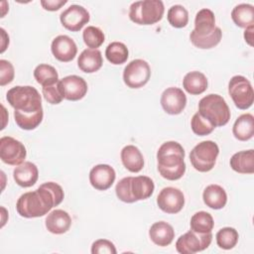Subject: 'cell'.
Wrapping results in <instances>:
<instances>
[{
  "label": "cell",
  "mask_w": 254,
  "mask_h": 254,
  "mask_svg": "<svg viewBox=\"0 0 254 254\" xmlns=\"http://www.w3.org/2000/svg\"><path fill=\"white\" fill-rule=\"evenodd\" d=\"M64 197V190L59 184L47 182L36 190L23 193L17 200L16 210L22 217H41L58 206Z\"/></svg>",
  "instance_id": "1"
},
{
  "label": "cell",
  "mask_w": 254,
  "mask_h": 254,
  "mask_svg": "<svg viewBox=\"0 0 254 254\" xmlns=\"http://www.w3.org/2000/svg\"><path fill=\"white\" fill-rule=\"evenodd\" d=\"M185 150L176 141L163 143L157 152L158 171L168 181L180 180L186 172Z\"/></svg>",
  "instance_id": "2"
},
{
  "label": "cell",
  "mask_w": 254,
  "mask_h": 254,
  "mask_svg": "<svg viewBox=\"0 0 254 254\" xmlns=\"http://www.w3.org/2000/svg\"><path fill=\"white\" fill-rule=\"evenodd\" d=\"M198 113L214 127L224 126L230 119V109L225 99L215 93L207 94L199 100Z\"/></svg>",
  "instance_id": "3"
},
{
  "label": "cell",
  "mask_w": 254,
  "mask_h": 254,
  "mask_svg": "<svg viewBox=\"0 0 254 254\" xmlns=\"http://www.w3.org/2000/svg\"><path fill=\"white\" fill-rule=\"evenodd\" d=\"M8 103L21 112H36L43 109L42 97L39 91L30 85H17L7 91Z\"/></svg>",
  "instance_id": "4"
},
{
  "label": "cell",
  "mask_w": 254,
  "mask_h": 254,
  "mask_svg": "<svg viewBox=\"0 0 254 254\" xmlns=\"http://www.w3.org/2000/svg\"><path fill=\"white\" fill-rule=\"evenodd\" d=\"M165 12L161 0H143L131 4L129 18L138 25H154L162 20Z\"/></svg>",
  "instance_id": "5"
},
{
  "label": "cell",
  "mask_w": 254,
  "mask_h": 254,
  "mask_svg": "<svg viewBox=\"0 0 254 254\" xmlns=\"http://www.w3.org/2000/svg\"><path fill=\"white\" fill-rule=\"evenodd\" d=\"M218 154L219 148L215 142L210 140L202 141L190 151V161L196 171L205 173L213 169Z\"/></svg>",
  "instance_id": "6"
},
{
  "label": "cell",
  "mask_w": 254,
  "mask_h": 254,
  "mask_svg": "<svg viewBox=\"0 0 254 254\" xmlns=\"http://www.w3.org/2000/svg\"><path fill=\"white\" fill-rule=\"evenodd\" d=\"M228 93L238 109H248L254 101V91L251 82L242 75H234L228 83Z\"/></svg>",
  "instance_id": "7"
},
{
  "label": "cell",
  "mask_w": 254,
  "mask_h": 254,
  "mask_svg": "<svg viewBox=\"0 0 254 254\" xmlns=\"http://www.w3.org/2000/svg\"><path fill=\"white\" fill-rule=\"evenodd\" d=\"M212 240V233H198L190 230L181 235L176 242V249L181 254H194L206 249Z\"/></svg>",
  "instance_id": "8"
},
{
  "label": "cell",
  "mask_w": 254,
  "mask_h": 254,
  "mask_svg": "<svg viewBox=\"0 0 254 254\" xmlns=\"http://www.w3.org/2000/svg\"><path fill=\"white\" fill-rule=\"evenodd\" d=\"M151 77L149 64L141 59L131 61L123 70V81L130 88L144 86Z\"/></svg>",
  "instance_id": "9"
},
{
  "label": "cell",
  "mask_w": 254,
  "mask_h": 254,
  "mask_svg": "<svg viewBox=\"0 0 254 254\" xmlns=\"http://www.w3.org/2000/svg\"><path fill=\"white\" fill-rule=\"evenodd\" d=\"M26 156V148L19 140L10 136H3L0 139V158L3 163L19 166L24 163Z\"/></svg>",
  "instance_id": "10"
},
{
  "label": "cell",
  "mask_w": 254,
  "mask_h": 254,
  "mask_svg": "<svg viewBox=\"0 0 254 254\" xmlns=\"http://www.w3.org/2000/svg\"><path fill=\"white\" fill-rule=\"evenodd\" d=\"M157 204L166 213L175 214L180 212L185 205V195L177 188H164L157 196Z\"/></svg>",
  "instance_id": "11"
},
{
  "label": "cell",
  "mask_w": 254,
  "mask_h": 254,
  "mask_svg": "<svg viewBox=\"0 0 254 254\" xmlns=\"http://www.w3.org/2000/svg\"><path fill=\"white\" fill-rule=\"evenodd\" d=\"M63 97L66 100L76 101L82 99L87 92L86 81L78 75H67L58 82Z\"/></svg>",
  "instance_id": "12"
},
{
  "label": "cell",
  "mask_w": 254,
  "mask_h": 254,
  "mask_svg": "<svg viewBox=\"0 0 254 254\" xmlns=\"http://www.w3.org/2000/svg\"><path fill=\"white\" fill-rule=\"evenodd\" d=\"M90 16L88 11L80 5H70L60 15L62 25L68 31L78 32L89 22Z\"/></svg>",
  "instance_id": "13"
},
{
  "label": "cell",
  "mask_w": 254,
  "mask_h": 254,
  "mask_svg": "<svg viewBox=\"0 0 254 254\" xmlns=\"http://www.w3.org/2000/svg\"><path fill=\"white\" fill-rule=\"evenodd\" d=\"M161 105L164 111L170 115H178L187 105V96L179 87H168L161 95Z\"/></svg>",
  "instance_id": "14"
},
{
  "label": "cell",
  "mask_w": 254,
  "mask_h": 254,
  "mask_svg": "<svg viewBox=\"0 0 254 254\" xmlns=\"http://www.w3.org/2000/svg\"><path fill=\"white\" fill-rule=\"evenodd\" d=\"M51 51L58 61L68 63L75 58L77 47L70 37L66 35H60L53 40Z\"/></svg>",
  "instance_id": "15"
},
{
  "label": "cell",
  "mask_w": 254,
  "mask_h": 254,
  "mask_svg": "<svg viewBox=\"0 0 254 254\" xmlns=\"http://www.w3.org/2000/svg\"><path fill=\"white\" fill-rule=\"evenodd\" d=\"M115 179L114 169L106 164L96 165L89 172L90 185L98 190H106L111 188Z\"/></svg>",
  "instance_id": "16"
},
{
  "label": "cell",
  "mask_w": 254,
  "mask_h": 254,
  "mask_svg": "<svg viewBox=\"0 0 254 254\" xmlns=\"http://www.w3.org/2000/svg\"><path fill=\"white\" fill-rule=\"evenodd\" d=\"M13 178L18 186L22 188H30L37 183L39 171L34 163L24 162L14 169Z\"/></svg>",
  "instance_id": "17"
},
{
  "label": "cell",
  "mask_w": 254,
  "mask_h": 254,
  "mask_svg": "<svg viewBox=\"0 0 254 254\" xmlns=\"http://www.w3.org/2000/svg\"><path fill=\"white\" fill-rule=\"evenodd\" d=\"M45 224L48 231L51 233L64 234L69 229L71 225V218L66 211L63 209H55L48 214Z\"/></svg>",
  "instance_id": "18"
},
{
  "label": "cell",
  "mask_w": 254,
  "mask_h": 254,
  "mask_svg": "<svg viewBox=\"0 0 254 254\" xmlns=\"http://www.w3.org/2000/svg\"><path fill=\"white\" fill-rule=\"evenodd\" d=\"M150 239L158 246L165 247L170 245L175 238V230L166 221H158L151 225L149 229Z\"/></svg>",
  "instance_id": "19"
},
{
  "label": "cell",
  "mask_w": 254,
  "mask_h": 254,
  "mask_svg": "<svg viewBox=\"0 0 254 254\" xmlns=\"http://www.w3.org/2000/svg\"><path fill=\"white\" fill-rule=\"evenodd\" d=\"M102 64V55L98 50L85 49L81 52L77 59V65L79 69L85 73H92L99 70Z\"/></svg>",
  "instance_id": "20"
},
{
  "label": "cell",
  "mask_w": 254,
  "mask_h": 254,
  "mask_svg": "<svg viewBox=\"0 0 254 254\" xmlns=\"http://www.w3.org/2000/svg\"><path fill=\"white\" fill-rule=\"evenodd\" d=\"M123 166L131 173H138L144 167V157L134 145L125 146L120 153Z\"/></svg>",
  "instance_id": "21"
},
{
  "label": "cell",
  "mask_w": 254,
  "mask_h": 254,
  "mask_svg": "<svg viewBox=\"0 0 254 254\" xmlns=\"http://www.w3.org/2000/svg\"><path fill=\"white\" fill-rule=\"evenodd\" d=\"M202 199L206 206L212 209H221L227 202V194L222 187L212 184L204 189Z\"/></svg>",
  "instance_id": "22"
},
{
  "label": "cell",
  "mask_w": 254,
  "mask_h": 254,
  "mask_svg": "<svg viewBox=\"0 0 254 254\" xmlns=\"http://www.w3.org/2000/svg\"><path fill=\"white\" fill-rule=\"evenodd\" d=\"M155 190L154 182L147 176L132 177L131 192L136 201L149 198Z\"/></svg>",
  "instance_id": "23"
},
{
  "label": "cell",
  "mask_w": 254,
  "mask_h": 254,
  "mask_svg": "<svg viewBox=\"0 0 254 254\" xmlns=\"http://www.w3.org/2000/svg\"><path fill=\"white\" fill-rule=\"evenodd\" d=\"M230 167L239 174L254 173V151L252 149L235 153L230 158Z\"/></svg>",
  "instance_id": "24"
},
{
  "label": "cell",
  "mask_w": 254,
  "mask_h": 254,
  "mask_svg": "<svg viewBox=\"0 0 254 254\" xmlns=\"http://www.w3.org/2000/svg\"><path fill=\"white\" fill-rule=\"evenodd\" d=\"M215 26V17L211 10L203 8L199 10L194 19V33L200 37H205L211 34Z\"/></svg>",
  "instance_id": "25"
},
{
  "label": "cell",
  "mask_w": 254,
  "mask_h": 254,
  "mask_svg": "<svg viewBox=\"0 0 254 254\" xmlns=\"http://www.w3.org/2000/svg\"><path fill=\"white\" fill-rule=\"evenodd\" d=\"M183 87L190 94H201L207 89V78L200 71H190L184 76Z\"/></svg>",
  "instance_id": "26"
},
{
  "label": "cell",
  "mask_w": 254,
  "mask_h": 254,
  "mask_svg": "<svg viewBox=\"0 0 254 254\" xmlns=\"http://www.w3.org/2000/svg\"><path fill=\"white\" fill-rule=\"evenodd\" d=\"M234 137L239 141H247L254 135V117L250 113L240 115L232 127Z\"/></svg>",
  "instance_id": "27"
},
{
  "label": "cell",
  "mask_w": 254,
  "mask_h": 254,
  "mask_svg": "<svg viewBox=\"0 0 254 254\" xmlns=\"http://www.w3.org/2000/svg\"><path fill=\"white\" fill-rule=\"evenodd\" d=\"M231 19L240 28H247L254 25V7L251 4L242 3L236 5L231 11Z\"/></svg>",
  "instance_id": "28"
},
{
  "label": "cell",
  "mask_w": 254,
  "mask_h": 254,
  "mask_svg": "<svg viewBox=\"0 0 254 254\" xmlns=\"http://www.w3.org/2000/svg\"><path fill=\"white\" fill-rule=\"evenodd\" d=\"M44 116L43 109L36 112H21L14 110V119L16 124L24 130H34L42 122Z\"/></svg>",
  "instance_id": "29"
},
{
  "label": "cell",
  "mask_w": 254,
  "mask_h": 254,
  "mask_svg": "<svg viewBox=\"0 0 254 254\" xmlns=\"http://www.w3.org/2000/svg\"><path fill=\"white\" fill-rule=\"evenodd\" d=\"M34 77L39 84L44 86H50L59 82V73L57 69L47 64H41L34 69Z\"/></svg>",
  "instance_id": "30"
},
{
  "label": "cell",
  "mask_w": 254,
  "mask_h": 254,
  "mask_svg": "<svg viewBox=\"0 0 254 254\" xmlns=\"http://www.w3.org/2000/svg\"><path fill=\"white\" fill-rule=\"evenodd\" d=\"M221 37H222L221 29L216 27L211 34H209L208 36H205V37H200V36L196 35L194 33V31L192 30L190 35V40L194 47H196L198 49H202V50H207V49H211V48H214L215 46H217L221 40Z\"/></svg>",
  "instance_id": "31"
},
{
  "label": "cell",
  "mask_w": 254,
  "mask_h": 254,
  "mask_svg": "<svg viewBox=\"0 0 254 254\" xmlns=\"http://www.w3.org/2000/svg\"><path fill=\"white\" fill-rule=\"evenodd\" d=\"M105 57L112 64H122L127 62L129 52L125 44L121 42H112L105 50Z\"/></svg>",
  "instance_id": "32"
},
{
  "label": "cell",
  "mask_w": 254,
  "mask_h": 254,
  "mask_svg": "<svg viewBox=\"0 0 254 254\" xmlns=\"http://www.w3.org/2000/svg\"><path fill=\"white\" fill-rule=\"evenodd\" d=\"M190 229L198 233L211 232L214 226V221L210 213L206 211H197L190 218Z\"/></svg>",
  "instance_id": "33"
},
{
  "label": "cell",
  "mask_w": 254,
  "mask_h": 254,
  "mask_svg": "<svg viewBox=\"0 0 254 254\" xmlns=\"http://www.w3.org/2000/svg\"><path fill=\"white\" fill-rule=\"evenodd\" d=\"M215 238L216 243L220 248L224 250H230L237 244L239 235L235 228L223 227L218 230Z\"/></svg>",
  "instance_id": "34"
},
{
  "label": "cell",
  "mask_w": 254,
  "mask_h": 254,
  "mask_svg": "<svg viewBox=\"0 0 254 254\" xmlns=\"http://www.w3.org/2000/svg\"><path fill=\"white\" fill-rule=\"evenodd\" d=\"M167 19L174 28H184L189 23V13L182 5H174L168 10Z\"/></svg>",
  "instance_id": "35"
},
{
  "label": "cell",
  "mask_w": 254,
  "mask_h": 254,
  "mask_svg": "<svg viewBox=\"0 0 254 254\" xmlns=\"http://www.w3.org/2000/svg\"><path fill=\"white\" fill-rule=\"evenodd\" d=\"M82 39L84 44L92 50H97L105 41L104 33L101 29L94 26H88L83 30Z\"/></svg>",
  "instance_id": "36"
},
{
  "label": "cell",
  "mask_w": 254,
  "mask_h": 254,
  "mask_svg": "<svg viewBox=\"0 0 254 254\" xmlns=\"http://www.w3.org/2000/svg\"><path fill=\"white\" fill-rule=\"evenodd\" d=\"M190 127L192 132L198 136L209 135L215 128L207 119L202 117L198 112L194 113L191 117Z\"/></svg>",
  "instance_id": "37"
},
{
  "label": "cell",
  "mask_w": 254,
  "mask_h": 254,
  "mask_svg": "<svg viewBox=\"0 0 254 254\" xmlns=\"http://www.w3.org/2000/svg\"><path fill=\"white\" fill-rule=\"evenodd\" d=\"M131 180L132 177L123 178L117 183L115 187V192L117 197L121 201L126 203H133L136 201L131 192Z\"/></svg>",
  "instance_id": "38"
},
{
  "label": "cell",
  "mask_w": 254,
  "mask_h": 254,
  "mask_svg": "<svg viewBox=\"0 0 254 254\" xmlns=\"http://www.w3.org/2000/svg\"><path fill=\"white\" fill-rule=\"evenodd\" d=\"M15 70L13 64L7 60H0V85L4 86L13 81Z\"/></svg>",
  "instance_id": "39"
},
{
  "label": "cell",
  "mask_w": 254,
  "mask_h": 254,
  "mask_svg": "<svg viewBox=\"0 0 254 254\" xmlns=\"http://www.w3.org/2000/svg\"><path fill=\"white\" fill-rule=\"evenodd\" d=\"M92 254H116L117 250L114 244L107 239L95 240L91 245Z\"/></svg>",
  "instance_id": "40"
},
{
  "label": "cell",
  "mask_w": 254,
  "mask_h": 254,
  "mask_svg": "<svg viewBox=\"0 0 254 254\" xmlns=\"http://www.w3.org/2000/svg\"><path fill=\"white\" fill-rule=\"evenodd\" d=\"M42 93L44 98L51 104H60L64 99L58 83L42 87Z\"/></svg>",
  "instance_id": "41"
},
{
  "label": "cell",
  "mask_w": 254,
  "mask_h": 254,
  "mask_svg": "<svg viewBox=\"0 0 254 254\" xmlns=\"http://www.w3.org/2000/svg\"><path fill=\"white\" fill-rule=\"evenodd\" d=\"M66 0H42L41 5L47 11H58L66 4Z\"/></svg>",
  "instance_id": "42"
},
{
  "label": "cell",
  "mask_w": 254,
  "mask_h": 254,
  "mask_svg": "<svg viewBox=\"0 0 254 254\" xmlns=\"http://www.w3.org/2000/svg\"><path fill=\"white\" fill-rule=\"evenodd\" d=\"M253 31H254V25L247 27L244 31V39L245 42L249 45V46H253Z\"/></svg>",
  "instance_id": "43"
},
{
  "label": "cell",
  "mask_w": 254,
  "mask_h": 254,
  "mask_svg": "<svg viewBox=\"0 0 254 254\" xmlns=\"http://www.w3.org/2000/svg\"><path fill=\"white\" fill-rule=\"evenodd\" d=\"M1 31V38H2V43H1V53H4V51L6 50L7 46L9 45V36L6 34L5 30L3 28L0 29Z\"/></svg>",
  "instance_id": "44"
}]
</instances>
